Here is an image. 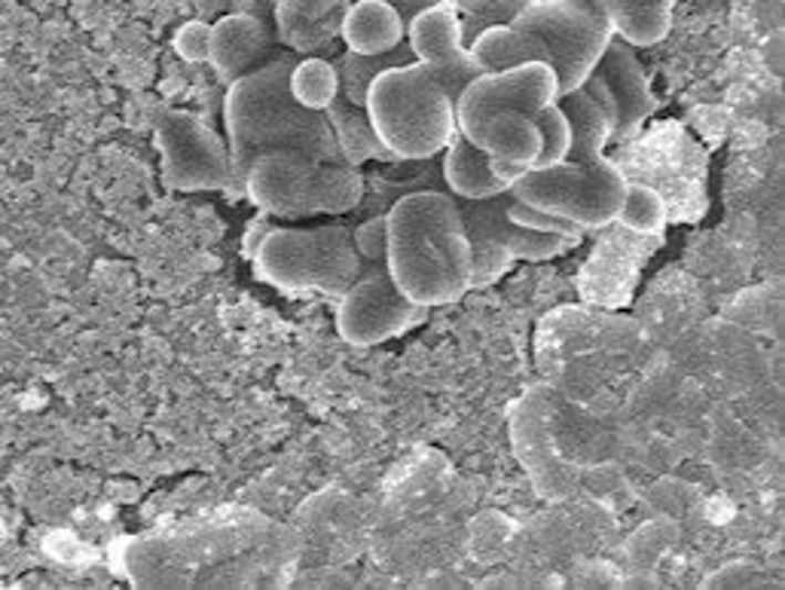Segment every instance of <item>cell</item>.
Wrapping results in <instances>:
<instances>
[{
  "label": "cell",
  "mask_w": 785,
  "mask_h": 590,
  "mask_svg": "<svg viewBox=\"0 0 785 590\" xmlns=\"http://www.w3.org/2000/svg\"><path fill=\"white\" fill-rule=\"evenodd\" d=\"M382 267L416 307H450L471 291V242L456 199L441 190L401 196L385 215Z\"/></svg>",
  "instance_id": "cell-1"
},
{
  "label": "cell",
  "mask_w": 785,
  "mask_h": 590,
  "mask_svg": "<svg viewBox=\"0 0 785 590\" xmlns=\"http://www.w3.org/2000/svg\"><path fill=\"white\" fill-rule=\"evenodd\" d=\"M293 62V52L285 50L227 83L224 126L239 178H245V168L254 156L272 147L303 151L316 163H342L324 114L300 107L288 92V71Z\"/></svg>",
  "instance_id": "cell-2"
},
{
  "label": "cell",
  "mask_w": 785,
  "mask_h": 590,
  "mask_svg": "<svg viewBox=\"0 0 785 590\" xmlns=\"http://www.w3.org/2000/svg\"><path fill=\"white\" fill-rule=\"evenodd\" d=\"M364 111L394 159H431L458 135L456 102L419 62L380 71Z\"/></svg>",
  "instance_id": "cell-3"
},
{
  "label": "cell",
  "mask_w": 785,
  "mask_h": 590,
  "mask_svg": "<svg viewBox=\"0 0 785 590\" xmlns=\"http://www.w3.org/2000/svg\"><path fill=\"white\" fill-rule=\"evenodd\" d=\"M251 263L260 282L272 284L285 294L321 291L340 297L368 270V263L352 245V230L342 224L288 227L279 220L257 242Z\"/></svg>",
  "instance_id": "cell-4"
},
{
  "label": "cell",
  "mask_w": 785,
  "mask_h": 590,
  "mask_svg": "<svg viewBox=\"0 0 785 590\" xmlns=\"http://www.w3.org/2000/svg\"><path fill=\"white\" fill-rule=\"evenodd\" d=\"M627 184V172L608 156L593 163L566 159L559 166L526 168L510 184V196L538 211L571 220L587 232L618 224Z\"/></svg>",
  "instance_id": "cell-5"
},
{
  "label": "cell",
  "mask_w": 785,
  "mask_h": 590,
  "mask_svg": "<svg viewBox=\"0 0 785 590\" xmlns=\"http://www.w3.org/2000/svg\"><path fill=\"white\" fill-rule=\"evenodd\" d=\"M507 203H510V190L489 199H456L471 242V291L498 282L514 267V260L541 263L581 245V239L575 236L519 227L505 215Z\"/></svg>",
  "instance_id": "cell-6"
},
{
  "label": "cell",
  "mask_w": 785,
  "mask_h": 590,
  "mask_svg": "<svg viewBox=\"0 0 785 590\" xmlns=\"http://www.w3.org/2000/svg\"><path fill=\"white\" fill-rule=\"evenodd\" d=\"M514 25L541 38L547 62L557 71L559 95L581 90L614 38V28L596 0H538L514 19Z\"/></svg>",
  "instance_id": "cell-7"
},
{
  "label": "cell",
  "mask_w": 785,
  "mask_h": 590,
  "mask_svg": "<svg viewBox=\"0 0 785 590\" xmlns=\"http://www.w3.org/2000/svg\"><path fill=\"white\" fill-rule=\"evenodd\" d=\"M156 147L163 156V180L178 193H224L245 196L241 178L233 168L227 138L190 111H159L153 123Z\"/></svg>",
  "instance_id": "cell-8"
},
{
  "label": "cell",
  "mask_w": 785,
  "mask_h": 590,
  "mask_svg": "<svg viewBox=\"0 0 785 590\" xmlns=\"http://www.w3.org/2000/svg\"><path fill=\"white\" fill-rule=\"evenodd\" d=\"M428 319V309L410 303L382 263H368V270L340 294L337 307V334L355 349L382 346L394 337H404Z\"/></svg>",
  "instance_id": "cell-9"
},
{
  "label": "cell",
  "mask_w": 785,
  "mask_h": 590,
  "mask_svg": "<svg viewBox=\"0 0 785 590\" xmlns=\"http://www.w3.org/2000/svg\"><path fill=\"white\" fill-rule=\"evenodd\" d=\"M559 99V80L550 62L533 59L519 62L505 71L493 74H477L465 83V90L456 99V132L465 142H474L483 120L495 111H523V114H538L547 104Z\"/></svg>",
  "instance_id": "cell-10"
},
{
  "label": "cell",
  "mask_w": 785,
  "mask_h": 590,
  "mask_svg": "<svg viewBox=\"0 0 785 590\" xmlns=\"http://www.w3.org/2000/svg\"><path fill=\"white\" fill-rule=\"evenodd\" d=\"M406 46L431 77L437 80L444 92L456 102L465 83L477 77L481 71L468 59V46L462 38V19H458L453 0L434 3L406 19Z\"/></svg>",
  "instance_id": "cell-11"
},
{
  "label": "cell",
  "mask_w": 785,
  "mask_h": 590,
  "mask_svg": "<svg viewBox=\"0 0 785 590\" xmlns=\"http://www.w3.org/2000/svg\"><path fill=\"white\" fill-rule=\"evenodd\" d=\"M510 447L526 468L538 496L566 499L575 487V472L557 453V441L550 435V404L545 389H533L510 411Z\"/></svg>",
  "instance_id": "cell-12"
},
{
  "label": "cell",
  "mask_w": 785,
  "mask_h": 590,
  "mask_svg": "<svg viewBox=\"0 0 785 590\" xmlns=\"http://www.w3.org/2000/svg\"><path fill=\"white\" fill-rule=\"evenodd\" d=\"M593 74L606 83L611 104H614V128H611V144H630L645 128L651 116L658 114V99L651 90L645 64L639 62L636 46L627 40L611 38V43L596 62Z\"/></svg>",
  "instance_id": "cell-13"
},
{
  "label": "cell",
  "mask_w": 785,
  "mask_h": 590,
  "mask_svg": "<svg viewBox=\"0 0 785 590\" xmlns=\"http://www.w3.org/2000/svg\"><path fill=\"white\" fill-rule=\"evenodd\" d=\"M321 163L293 147H272L257 154L245 168V199L272 218L291 220L293 208L303 203L312 175Z\"/></svg>",
  "instance_id": "cell-14"
},
{
  "label": "cell",
  "mask_w": 785,
  "mask_h": 590,
  "mask_svg": "<svg viewBox=\"0 0 785 590\" xmlns=\"http://www.w3.org/2000/svg\"><path fill=\"white\" fill-rule=\"evenodd\" d=\"M276 46L279 43H276V31L269 22H264L260 15L236 10V13L220 15L211 25L208 64L220 83H233L241 74L254 71L257 64L267 62Z\"/></svg>",
  "instance_id": "cell-15"
},
{
  "label": "cell",
  "mask_w": 785,
  "mask_h": 590,
  "mask_svg": "<svg viewBox=\"0 0 785 590\" xmlns=\"http://www.w3.org/2000/svg\"><path fill=\"white\" fill-rule=\"evenodd\" d=\"M352 0H272L276 43L293 55H328Z\"/></svg>",
  "instance_id": "cell-16"
},
{
  "label": "cell",
  "mask_w": 785,
  "mask_h": 590,
  "mask_svg": "<svg viewBox=\"0 0 785 590\" xmlns=\"http://www.w3.org/2000/svg\"><path fill=\"white\" fill-rule=\"evenodd\" d=\"M340 40L345 50L361 55H382L406 40V19L389 0H352L342 15Z\"/></svg>",
  "instance_id": "cell-17"
},
{
  "label": "cell",
  "mask_w": 785,
  "mask_h": 590,
  "mask_svg": "<svg viewBox=\"0 0 785 590\" xmlns=\"http://www.w3.org/2000/svg\"><path fill=\"white\" fill-rule=\"evenodd\" d=\"M471 144L481 147L483 154L495 163L533 168L541 154V132H538L533 114L505 107V111H495L483 120V126L477 128Z\"/></svg>",
  "instance_id": "cell-18"
},
{
  "label": "cell",
  "mask_w": 785,
  "mask_h": 590,
  "mask_svg": "<svg viewBox=\"0 0 785 590\" xmlns=\"http://www.w3.org/2000/svg\"><path fill=\"white\" fill-rule=\"evenodd\" d=\"M364 172L349 163H321L312 175L303 203L293 208L291 220L318 218V215H349L364 199Z\"/></svg>",
  "instance_id": "cell-19"
},
{
  "label": "cell",
  "mask_w": 785,
  "mask_h": 590,
  "mask_svg": "<svg viewBox=\"0 0 785 590\" xmlns=\"http://www.w3.org/2000/svg\"><path fill=\"white\" fill-rule=\"evenodd\" d=\"M324 120L333 132L342 163H349V166H364L370 159L394 163V154L380 142V135L361 104H352L349 99L337 95V102L324 111Z\"/></svg>",
  "instance_id": "cell-20"
},
{
  "label": "cell",
  "mask_w": 785,
  "mask_h": 590,
  "mask_svg": "<svg viewBox=\"0 0 785 590\" xmlns=\"http://www.w3.org/2000/svg\"><path fill=\"white\" fill-rule=\"evenodd\" d=\"M468 59L481 74H493V71H505V68L533 62V59L547 62V46L533 31L505 22V25L483 28L481 34L468 43Z\"/></svg>",
  "instance_id": "cell-21"
},
{
  "label": "cell",
  "mask_w": 785,
  "mask_h": 590,
  "mask_svg": "<svg viewBox=\"0 0 785 590\" xmlns=\"http://www.w3.org/2000/svg\"><path fill=\"white\" fill-rule=\"evenodd\" d=\"M614 28V38L636 50L658 46L672 31V10L679 0H596Z\"/></svg>",
  "instance_id": "cell-22"
},
{
  "label": "cell",
  "mask_w": 785,
  "mask_h": 590,
  "mask_svg": "<svg viewBox=\"0 0 785 590\" xmlns=\"http://www.w3.org/2000/svg\"><path fill=\"white\" fill-rule=\"evenodd\" d=\"M444 180L456 199H489L510 190V184L495 175L493 159L462 135L444 147Z\"/></svg>",
  "instance_id": "cell-23"
},
{
  "label": "cell",
  "mask_w": 785,
  "mask_h": 590,
  "mask_svg": "<svg viewBox=\"0 0 785 590\" xmlns=\"http://www.w3.org/2000/svg\"><path fill=\"white\" fill-rule=\"evenodd\" d=\"M557 102L571 126L569 159H575V163L602 159V156H606V147L611 144V120L606 116V111L583 90L559 95Z\"/></svg>",
  "instance_id": "cell-24"
},
{
  "label": "cell",
  "mask_w": 785,
  "mask_h": 590,
  "mask_svg": "<svg viewBox=\"0 0 785 590\" xmlns=\"http://www.w3.org/2000/svg\"><path fill=\"white\" fill-rule=\"evenodd\" d=\"M288 92L306 111L324 114L340 95V74L328 55H300L288 71Z\"/></svg>",
  "instance_id": "cell-25"
},
{
  "label": "cell",
  "mask_w": 785,
  "mask_h": 590,
  "mask_svg": "<svg viewBox=\"0 0 785 590\" xmlns=\"http://www.w3.org/2000/svg\"><path fill=\"white\" fill-rule=\"evenodd\" d=\"M406 62H416V59H413V50L406 46V40L397 50L382 52V55H361V52L342 50L340 55L333 59L337 74H340V95L342 99H349L352 104H361V107H364L373 77H376L380 71H385V68H392V64Z\"/></svg>",
  "instance_id": "cell-26"
},
{
  "label": "cell",
  "mask_w": 785,
  "mask_h": 590,
  "mask_svg": "<svg viewBox=\"0 0 785 590\" xmlns=\"http://www.w3.org/2000/svg\"><path fill=\"white\" fill-rule=\"evenodd\" d=\"M667 203L654 187L648 184H636L630 180L627 184V193H623V206L618 211V224L627 227L630 232H639V236H658L667 227Z\"/></svg>",
  "instance_id": "cell-27"
},
{
  "label": "cell",
  "mask_w": 785,
  "mask_h": 590,
  "mask_svg": "<svg viewBox=\"0 0 785 590\" xmlns=\"http://www.w3.org/2000/svg\"><path fill=\"white\" fill-rule=\"evenodd\" d=\"M538 0H453L458 19H462V38L465 46L481 34L483 28L514 22L523 10H529Z\"/></svg>",
  "instance_id": "cell-28"
},
{
  "label": "cell",
  "mask_w": 785,
  "mask_h": 590,
  "mask_svg": "<svg viewBox=\"0 0 785 590\" xmlns=\"http://www.w3.org/2000/svg\"><path fill=\"white\" fill-rule=\"evenodd\" d=\"M535 123H538V132H541V154L535 159L533 168H547V166H559L569 159L571 151V126L559 102L547 104L545 111L535 114Z\"/></svg>",
  "instance_id": "cell-29"
},
{
  "label": "cell",
  "mask_w": 785,
  "mask_h": 590,
  "mask_svg": "<svg viewBox=\"0 0 785 590\" xmlns=\"http://www.w3.org/2000/svg\"><path fill=\"white\" fill-rule=\"evenodd\" d=\"M505 215L514 220V224H519V227H529V230L557 232V236H575V239H583V230L581 227H575L571 220L557 218V215H547V211H538V208L526 206V203H519V199H514V196H510V203H507Z\"/></svg>",
  "instance_id": "cell-30"
},
{
  "label": "cell",
  "mask_w": 785,
  "mask_h": 590,
  "mask_svg": "<svg viewBox=\"0 0 785 590\" xmlns=\"http://www.w3.org/2000/svg\"><path fill=\"white\" fill-rule=\"evenodd\" d=\"M208 34H211V25L193 19V22H184V25L175 31L172 46H175V52H178L184 62L203 64L208 62Z\"/></svg>",
  "instance_id": "cell-31"
},
{
  "label": "cell",
  "mask_w": 785,
  "mask_h": 590,
  "mask_svg": "<svg viewBox=\"0 0 785 590\" xmlns=\"http://www.w3.org/2000/svg\"><path fill=\"white\" fill-rule=\"evenodd\" d=\"M352 245L364 263H382L385 257V215L358 224L352 230Z\"/></svg>",
  "instance_id": "cell-32"
},
{
  "label": "cell",
  "mask_w": 785,
  "mask_h": 590,
  "mask_svg": "<svg viewBox=\"0 0 785 590\" xmlns=\"http://www.w3.org/2000/svg\"><path fill=\"white\" fill-rule=\"evenodd\" d=\"M276 224H279V218H272V215H267V211H260L257 218H251L248 230H245V236H241V255H245V260H251L257 242H260V239H264Z\"/></svg>",
  "instance_id": "cell-33"
},
{
  "label": "cell",
  "mask_w": 785,
  "mask_h": 590,
  "mask_svg": "<svg viewBox=\"0 0 785 590\" xmlns=\"http://www.w3.org/2000/svg\"><path fill=\"white\" fill-rule=\"evenodd\" d=\"M389 3H394V7L401 10V15H404V19H413L419 10L434 7V3H444V0H389Z\"/></svg>",
  "instance_id": "cell-34"
}]
</instances>
